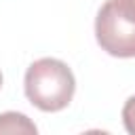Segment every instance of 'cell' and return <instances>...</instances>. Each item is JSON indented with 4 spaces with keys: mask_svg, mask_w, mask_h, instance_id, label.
Instances as JSON below:
<instances>
[{
    "mask_svg": "<svg viewBox=\"0 0 135 135\" xmlns=\"http://www.w3.org/2000/svg\"><path fill=\"white\" fill-rule=\"evenodd\" d=\"M23 89L25 97L38 110L59 112L70 105L76 91V80L68 63L53 57H42L27 68Z\"/></svg>",
    "mask_w": 135,
    "mask_h": 135,
    "instance_id": "1",
    "label": "cell"
},
{
    "mask_svg": "<svg viewBox=\"0 0 135 135\" xmlns=\"http://www.w3.org/2000/svg\"><path fill=\"white\" fill-rule=\"evenodd\" d=\"M19 133L36 135L38 129L25 114H19V112L0 114V135H19Z\"/></svg>",
    "mask_w": 135,
    "mask_h": 135,
    "instance_id": "3",
    "label": "cell"
},
{
    "mask_svg": "<svg viewBox=\"0 0 135 135\" xmlns=\"http://www.w3.org/2000/svg\"><path fill=\"white\" fill-rule=\"evenodd\" d=\"M0 86H2V72H0Z\"/></svg>",
    "mask_w": 135,
    "mask_h": 135,
    "instance_id": "5",
    "label": "cell"
},
{
    "mask_svg": "<svg viewBox=\"0 0 135 135\" xmlns=\"http://www.w3.org/2000/svg\"><path fill=\"white\" fill-rule=\"evenodd\" d=\"M122 122H124V129L131 135H135V95H131L122 105Z\"/></svg>",
    "mask_w": 135,
    "mask_h": 135,
    "instance_id": "4",
    "label": "cell"
},
{
    "mask_svg": "<svg viewBox=\"0 0 135 135\" xmlns=\"http://www.w3.org/2000/svg\"><path fill=\"white\" fill-rule=\"evenodd\" d=\"M95 38L112 57H135V0H105L95 19Z\"/></svg>",
    "mask_w": 135,
    "mask_h": 135,
    "instance_id": "2",
    "label": "cell"
}]
</instances>
